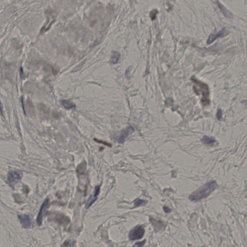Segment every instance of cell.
I'll list each match as a JSON object with an SVG mask.
<instances>
[{
	"label": "cell",
	"mask_w": 247,
	"mask_h": 247,
	"mask_svg": "<svg viewBox=\"0 0 247 247\" xmlns=\"http://www.w3.org/2000/svg\"><path fill=\"white\" fill-rule=\"evenodd\" d=\"M134 131V128L131 126H129L127 129L124 130L121 132V134L119 136L118 138L117 141L118 142L120 143L124 142L127 137L130 135V134H132Z\"/></svg>",
	"instance_id": "cell-8"
},
{
	"label": "cell",
	"mask_w": 247,
	"mask_h": 247,
	"mask_svg": "<svg viewBox=\"0 0 247 247\" xmlns=\"http://www.w3.org/2000/svg\"><path fill=\"white\" fill-rule=\"evenodd\" d=\"M164 209L165 212H170V209L167 208V207H164Z\"/></svg>",
	"instance_id": "cell-18"
},
{
	"label": "cell",
	"mask_w": 247,
	"mask_h": 247,
	"mask_svg": "<svg viewBox=\"0 0 247 247\" xmlns=\"http://www.w3.org/2000/svg\"><path fill=\"white\" fill-rule=\"evenodd\" d=\"M61 102L62 105L67 110L72 109L76 107L75 104L69 100H62Z\"/></svg>",
	"instance_id": "cell-10"
},
{
	"label": "cell",
	"mask_w": 247,
	"mask_h": 247,
	"mask_svg": "<svg viewBox=\"0 0 247 247\" xmlns=\"http://www.w3.org/2000/svg\"><path fill=\"white\" fill-rule=\"evenodd\" d=\"M158 11L156 10H153L150 13V17L152 20H154L156 18V14H158Z\"/></svg>",
	"instance_id": "cell-14"
},
{
	"label": "cell",
	"mask_w": 247,
	"mask_h": 247,
	"mask_svg": "<svg viewBox=\"0 0 247 247\" xmlns=\"http://www.w3.org/2000/svg\"><path fill=\"white\" fill-rule=\"evenodd\" d=\"M145 233L144 227L142 225H138L131 230L129 234V238L131 241L140 239L143 237Z\"/></svg>",
	"instance_id": "cell-3"
},
{
	"label": "cell",
	"mask_w": 247,
	"mask_h": 247,
	"mask_svg": "<svg viewBox=\"0 0 247 247\" xmlns=\"http://www.w3.org/2000/svg\"><path fill=\"white\" fill-rule=\"evenodd\" d=\"M227 34H228V31L226 30L225 28H224V29L220 30L217 33L212 34L208 37V39L207 41V44H209L212 43L216 39L220 38V37H223L227 35Z\"/></svg>",
	"instance_id": "cell-6"
},
{
	"label": "cell",
	"mask_w": 247,
	"mask_h": 247,
	"mask_svg": "<svg viewBox=\"0 0 247 247\" xmlns=\"http://www.w3.org/2000/svg\"><path fill=\"white\" fill-rule=\"evenodd\" d=\"M120 54L117 51H113L112 52V56L110 59V62L112 64H117L120 58Z\"/></svg>",
	"instance_id": "cell-11"
},
{
	"label": "cell",
	"mask_w": 247,
	"mask_h": 247,
	"mask_svg": "<svg viewBox=\"0 0 247 247\" xmlns=\"http://www.w3.org/2000/svg\"><path fill=\"white\" fill-rule=\"evenodd\" d=\"M218 6L219 7L220 9L222 10V12L224 14V16L227 17H231L232 16V14L230 13L229 11H228L225 7L223 6V5L220 3H218Z\"/></svg>",
	"instance_id": "cell-12"
},
{
	"label": "cell",
	"mask_w": 247,
	"mask_h": 247,
	"mask_svg": "<svg viewBox=\"0 0 247 247\" xmlns=\"http://www.w3.org/2000/svg\"><path fill=\"white\" fill-rule=\"evenodd\" d=\"M222 115H223V113H222V110L219 109L217 113H216V117L218 120H220L222 118Z\"/></svg>",
	"instance_id": "cell-16"
},
{
	"label": "cell",
	"mask_w": 247,
	"mask_h": 247,
	"mask_svg": "<svg viewBox=\"0 0 247 247\" xmlns=\"http://www.w3.org/2000/svg\"><path fill=\"white\" fill-rule=\"evenodd\" d=\"M49 207V200H46L41 206V209L37 218V224L38 225H42L43 217L47 214V210Z\"/></svg>",
	"instance_id": "cell-4"
},
{
	"label": "cell",
	"mask_w": 247,
	"mask_h": 247,
	"mask_svg": "<svg viewBox=\"0 0 247 247\" xmlns=\"http://www.w3.org/2000/svg\"><path fill=\"white\" fill-rule=\"evenodd\" d=\"M22 227L24 228H30L32 227V222L31 217L28 215H20L18 216Z\"/></svg>",
	"instance_id": "cell-7"
},
{
	"label": "cell",
	"mask_w": 247,
	"mask_h": 247,
	"mask_svg": "<svg viewBox=\"0 0 247 247\" xmlns=\"http://www.w3.org/2000/svg\"><path fill=\"white\" fill-rule=\"evenodd\" d=\"M22 173L20 172L12 171L8 173L7 181L11 186L14 185L20 181L22 177Z\"/></svg>",
	"instance_id": "cell-5"
},
{
	"label": "cell",
	"mask_w": 247,
	"mask_h": 247,
	"mask_svg": "<svg viewBox=\"0 0 247 247\" xmlns=\"http://www.w3.org/2000/svg\"><path fill=\"white\" fill-rule=\"evenodd\" d=\"M146 203V201L138 199V200H136L135 202V206L136 207L141 206H142V205H145Z\"/></svg>",
	"instance_id": "cell-13"
},
{
	"label": "cell",
	"mask_w": 247,
	"mask_h": 247,
	"mask_svg": "<svg viewBox=\"0 0 247 247\" xmlns=\"http://www.w3.org/2000/svg\"><path fill=\"white\" fill-rule=\"evenodd\" d=\"M217 187V184L215 181H212L208 182L203 186L191 194L189 196V198L193 201H198L209 196Z\"/></svg>",
	"instance_id": "cell-1"
},
{
	"label": "cell",
	"mask_w": 247,
	"mask_h": 247,
	"mask_svg": "<svg viewBox=\"0 0 247 247\" xmlns=\"http://www.w3.org/2000/svg\"><path fill=\"white\" fill-rule=\"evenodd\" d=\"M145 242H146V240H144V241H142L141 242H137L133 246V247H142L144 246Z\"/></svg>",
	"instance_id": "cell-15"
},
{
	"label": "cell",
	"mask_w": 247,
	"mask_h": 247,
	"mask_svg": "<svg viewBox=\"0 0 247 247\" xmlns=\"http://www.w3.org/2000/svg\"><path fill=\"white\" fill-rule=\"evenodd\" d=\"M201 142L208 145H212L216 142V141L213 137H210L208 136H204L201 139Z\"/></svg>",
	"instance_id": "cell-9"
},
{
	"label": "cell",
	"mask_w": 247,
	"mask_h": 247,
	"mask_svg": "<svg viewBox=\"0 0 247 247\" xmlns=\"http://www.w3.org/2000/svg\"><path fill=\"white\" fill-rule=\"evenodd\" d=\"M95 140L97 142H99V143H102V144H104V145H107V146H110V145H111V144L107 143V142H103V141H100V140H97V139H95Z\"/></svg>",
	"instance_id": "cell-17"
},
{
	"label": "cell",
	"mask_w": 247,
	"mask_h": 247,
	"mask_svg": "<svg viewBox=\"0 0 247 247\" xmlns=\"http://www.w3.org/2000/svg\"><path fill=\"white\" fill-rule=\"evenodd\" d=\"M191 80L194 82L193 89L196 93L198 95H202V97L201 101L202 105L204 106L209 105L210 103L209 90L208 84L198 80L195 77H192Z\"/></svg>",
	"instance_id": "cell-2"
}]
</instances>
